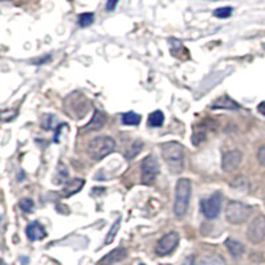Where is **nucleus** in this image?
<instances>
[{
    "label": "nucleus",
    "mask_w": 265,
    "mask_h": 265,
    "mask_svg": "<svg viewBox=\"0 0 265 265\" xmlns=\"http://www.w3.org/2000/svg\"><path fill=\"white\" fill-rule=\"evenodd\" d=\"M162 158L167 164V168L171 174L178 175L184 168V149L178 142H166L161 145Z\"/></svg>",
    "instance_id": "nucleus-1"
},
{
    "label": "nucleus",
    "mask_w": 265,
    "mask_h": 265,
    "mask_svg": "<svg viewBox=\"0 0 265 265\" xmlns=\"http://www.w3.org/2000/svg\"><path fill=\"white\" fill-rule=\"evenodd\" d=\"M191 192H192V186H191L190 179L182 178L176 182L175 203H174V212L176 217H182L186 215L188 204H190Z\"/></svg>",
    "instance_id": "nucleus-2"
},
{
    "label": "nucleus",
    "mask_w": 265,
    "mask_h": 265,
    "mask_svg": "<svg viewBox=\"0 0 265 265\" xmlns=\"http://www.w3.org/2000/svg\"><path fill=\"white\" fill-rule=\"evenodd\" d=\"M116 149V141L112 137L100 135L96 137L89 142L88 146V154L93 161H101L109 154H112Z\"/></svg>",
    "instance_id": "nucleus-3"
},
{
    "label": "nucleus",
    "mask_w": 265,
    "mask_h": 265,
    "mask_svg": "<svg viewBox=\"0 0 265 265\" xmlns=\"http://www.w3.org/2000/svg\"><path fill=\"white\" fill-rule=\"evenodd\" d=\"M250 216V207L245 203L231 200L225 207V219L231 224H243Z\"/></svg>",
    "instance_id": "nucleus-4"
},
{
    "label": "nucleus",
    "mask_w": 265,
    "mask_h": 265,
    "mask_svg": "<svg viewBox=\"0 0 265 265\" xmlns=\"http://www.w3.org/2000/svg\"><path fill=\"white\" fill-rule=\"evenodd\" d=\"M221 203H223V195L221 192H215L208 198L200 200V211L205 219H216L219 216L221 209Z\"/></svg>",
    "instance_id": "nucleus-5"
},
{
    "label": "nucleus",
    "mask_w": 265,
    "mask_h": 265,
    "mask_svg": "<svg viewBox=\"0 0 265 265\" xmlns=\"http://www.w3.org/2000/svg\"><path fill=\"white\" fill-rule=\"evenodd\" d=\"M141 171H142V178H141L142 184H146V186L153 184L161 172V167H159L157 158L154 155L146 157L141 164Z\"/></svg>",
    "instance_id": "nucleus-6"
},
{
    "label": "nucleus",
    "mask_w": 265,
    "mask_h": 265,
    "mask_svg": "<svg viewBox=\"0 0 265 265\" xmlns=\"http://www.w3.org/2000/svg\"><path fill=\"white\" fill-rule=\"evenodd\" d=\"M246 237L252 244H260L265 240V215L254 217L248 227Z\"/></svg>",
    "instance_id": "nucleus-7"
},
{
    "label": "nucleus",
    "mask_w": 265,
    "mask_h": 265,
    "mask_svg": "<svg viewBox=\"0 0 265 265\" xmlns=\"http://www.w3.org/2000/svg\"><path fill=\"white\" fill-rule=\"evenodd\" d=\"M179 243V235L176 232H170V233H166V235L159 240L157 248H155V252L159 256H167L175 249Z\"/></svg>",
    "instance_id": "nucleus-8"
},
{
    "label": "nucleus",
    "mask_w": 265,
    "mask_h": 265,
    "mask_svg": "<svg viewBox=\"0 0 265 265\" xmlns=\"http://www.w3.org/2000/svg\"><path fill=\"white\" fill-rule=\"evenodd\" d=\"M243 159V154L240 150H229L223 154L221 158V168L224 172L235 171L236 168L239 167Z\"/></svg>",
    "instance_id": "nucleus-9"
},
{
    "label": "nucleus",
    "mask_w": 265,
    "mask_h": 265,
    "mask_svg": "<svg viewBox=\"0 0 265 265\" xmlns=\"http://www.w3.org/2000/svg\"><path fill=\"white\" fill-rule=\"evenodd\" d=\"M126 256H127V250L125 249V248H122V246H120V248H116V249H113L112 252H109L106 256H104V257L100 260L98 264L113 265V264H116V262L122 261L123 258L126 257Z\"/></svg>",
    "instance_id": "nucleus-10"
},
{
    "label": "nucleus",
    "mask_w": 265,
    "mask_h": 265,
    "mask_svg": "<svg viewBox=\"0 0 265 265\" xmlns=\"http://www.w3.org/2000/svg\"><path fill=\"white\" fill-rule=\"evenodd\" d=\"M27 237L31 240V241H38V240L44 239L45 236H47V232H45L44 227L38 223V221H34V223H31L28 224L26 229Z\"/></svg>",
    "instance_id": "nucleus-11"
},
{
    "label": "nucleus",
    "mask_w": 265,
    "mask_h": 265,
    "mask_svg": "<svg viewBox=\"0 0 265 265\" xmlns=\"http://www.w3.org/2000/svg\"><path fill=\"white\" fill-rule=\"evenodd\" d=\"M106 120H108V117L105 114L102 110H96L94 113L93 118L90 120V122L84 127V130L85 131H94V130H100L104 127V125L106 123Z\"/></svg>",
    "instance_id": "nucleus-12"
},
{
    "label": "nucleus",
    "mask_w": 265,
    "mask_h": 265,
    "mask_svg": "<svg viewBox=\"0 0 265 265\" xmlns=\"http://www.w3.org/2000/svg\"><path fill=\"white\" fill-rule=\"evenodd\" d=\"M84 183H85V180L80 179V178H76L73 180H69L65 183L64 186L63 191H61V195L65 196V198H69L72 195L77 194L79 191H81V188L84 187Z\"/></svg>",
    "instance_id": "nucleus-13"
},
{
    "label": "nucleus",
    "mask_w": 265,
    "mask_h": 265,
    "mask_svg": "<svg viewBox=\"0 0 265 265\" xmlns=\"http://www.w3.org/2000/svg\"><path fill=\"white\" fill-rule=\"evenodd\" d=\"M212 109H227V110H237L240 109V105L236 104L233 100L228 97V96H223V97L216 98V101H213L211 104Z\"/></svg>",
    "instance_id": "nucleus-14"
},
{
    "label": "nucleus",
    "mask_w": 265,
    "mask_h": 265,
    "mask_svg": "<svg viewBox=\"0 0 265 265\" xmlns=\"http://www.w3.org/2000/svg\"><path fill=\"white\" fill-rule=\"evenodd\" d=\"M208 129H211V126H207V123H200L198 126H195L194 133H192V143L195 146H199L200 143H203L207 138V131Z\"/></svg>",
    "instance_id": "nucleus-15"
},
{
    "label": "nucleus",
    "mask_w": 265,
    "mask_h": 265,
    "mask_svg": "<svg viewBox=\"0 0 265 265\" xmlns=\"http://www.w3.org/2000/svg\"><path fill=\"white\" fill-rule=\"evenodd\" d=\"M225 246H227V250L229 252V254H231L232 257H240L241 254L244 253V245L240 241H237V240L232 239V237H228L227 240H225Z\"/></svg>",
    "instance_id": "nucleus-16"
},
{
    "label": "nucleus",
    "mask_w": 265,
    "mask_h": 265,
    "mask_svg": "<svg viewBox=\"0 0 265 265\" xmlns=\"http://www.w3.org/2000/svg\"><path fill=\"white\" fill-rule=\"evenodd\" d=\"M198 265H227L224 257H221L220 254H211V256H205Z\"/></svg>",
    "instance_id": "nucleus-17"
},
{
    "label": "nucleus",
    "mask_w": 265,
    "mask_h": 265,
    "mask_svg": "<svg viewBox=\"0 0 265 265\" xmlns=\"http://www.w3.org/2000/svg\"><path fill=\"white\" fill-rule=\"evenodd\" d=\"M164 122V116L161 110H155L149 116V120H147V125L150 127H159L162 126Z\"/></svg>",
    "instance_id": "nucleus-18"
},
{
    "label": "nucleus",
    "mask_w": 265,
    "mask_h": 265,
    "mask_svg": "<svg viewBox=\"0 0 265 265\" xmlns=\"http://www.w3.org/2000/svg\"><path fill=\"white\" fill-rule=\"evenodd\" d=\"M121 120H122L123 125H127V126H135V125H139V122H141V116L134 112H129L122 114Z\"/></svg>",
    "instance_id": "nucleus-19"
},
{
    "label": "nucleus",
    "mask_w": 265,
    "mask_h": 265,
    "mask_svg": "<svg viewBox=\"0 0 265 265\" xmlns=\"http://www.w3.org/2000/svg\"><path fill=\"white\" fill-rule=\"evenodd\" d=\"M142 147H143L142 141L137 139V141H134V142L131 143L130 149H127L126 154H125V158H126L127 161H131L135 155H138V153L142 150Z\"/></svg>",
    "instance_id": "nucleus-20"
},
{
    "label": "nucleus",
    "mask_w": 265,
    "mask_h": 265,
    "mask_svg": "<svg viewBox=\"0 0 265 265\" xmlns=\"http://www.w3.org/2000/svg\"><path fill=\"white\" fill-rule=\"evenodd\" d=\"M120 227H121V216L114 221V224H113L112 228H110V231H109V233L106 235V239H105V244L113 243V240H114V237L117 236V232L120 231Z\"/></svg>",
    "instance_id": "nucleus-21"
},
{
    "label": "nucleus",
    "mask_w": 265,
    "mask_h": 265,
    "mask_svg": "<svg viewBox=\"0 0 265 265\" xmlns=\"http://www.w3.org/2000/svg\"><path fill=\"white\" fill-rule=\"evenodd\" d=\"M68 178V170L67 167L64 166V164H59L57 166V172L56 175H55V182H56V184H63L65 180H67Z\"/></svg>",
    "instance_id": "nucleus-22"
},
{
    "label": "nucleus",
    "mask_w": 265,
    "mask_h": 265,
    "mask_svg": "<svg viewBox=\"0 0 265 265\" xmlns=\"http://www.w3.org/2000/svg\"><path fill=\"white\" fill-rule=\"evenodd\" d=\"M56 121V117L52 114H44L41 117V126L44 127L45 130H51L53 127V123Z\"/></svg>",
    "instance_id": "nucleus-23"
},
{
    "label": "nucleus",
    "mask_w": 265,
    "mask_h": 265,
    "mask_svg": "<svg viewBox=\"0 0 265 265\" xmlns=\"http://www.w3.org/2000/svg\"><path fill=\"white\" fill-rule=\"evenodd\" d=\"M94 15L92 12H86L79 16V24L81 27H89L90 24H93Z\"/></svg>",
    "instance_id": "nucleus-24"
},
{
    "label": "nucleus",
    "mask_w": 265,
    "mask_h": 265,
    "mask_svg": "<svg viewBox=\"0 0 265 265\" xmlns=\"http://www.w3.org/2000/svg\"><path fill=\"white\" fill-rule=\"evenodd\" d=\"M19 207H20V209H22L23 212H26V213L32 212V211H34V208H35L34 200H32V199H28V198L22 199V200H20V203H19Z\"/></svg>",
    "instance_id": "nucleus-25"
},
{
    "label": "nucleus",
    "mask_w": 265,
    "mask_h": 265,
    "mask_svg": "<svg viewBox=\"0 0 265 265\" xmlns=\"http://www.w3.org/2000/svg\"><path fill=\"white\" fill-rule=\"evenodd\" d=\"M232 10L231 7H221V8H217V10H215L213 11V15L216 16V18H219V19H227V18H229V16L232 15Z\"/></svg>",
    "instance_id": "nucleus-26"
},
{
    "label": "nucleus",
    "mask_w": 265,
    "mask_h": 265,
    "mask_svg": "<svg viewBox=\"0 0 265 265\" xmlns=\"http://www.w3.org/2000/svg\"><path fill=\"white\" fill-rule=\"evenodd\" d=\"M231 186L235 187V188H239L240 187L243 191L248 190V182H246V179H244V178H237L235 182H232Z\"/></svg>",
    "instance_id": "nucleus-27"
},
{
    "label": "nucleus",
    "mask_w": 265,
    "mask_h": 265,
    "mask_svg": "<svg viewBox=\"0 0 265 265\" xmlns=\"http://www.w3.org/2000/svg\"><path fill=\"white\" fill-rule=\"evenodd\" d=\"M257 161L260 162V164H261V166H264V167H265V145L261 146V147L258 149V151H257Z\"/></svg>",
    "instance_id": "nucleus-28"
},
{
    "label": "nucleus",
    "mask_w": 265,
    "mask_h": 265,
    "mask_svg": "<svg viewBox=\"0 0 265 265\" xmlns=\"http://www.w3.org/2000/svg\"><path fill=\"white\" fill-rule=\"evenodd\" d=\"M117 3H118V0H108L106 2V10L108 11H113L117 7Z\"/></svg>",
    "instance_id": "nucleus-29"
},
{
    "label": "nucleus",
    "mask_w": 265,
    "mask_h": 265,
    "mask_svg": "<svg viewBox=\"0 0 265 265\" xmlns=\"http://www.w3.org/2000/svg\"><path fill=\"white\" fill-rule=\"evenodd\" d=\"M182 265H195V257L194 256H187Z\"/></svg>",
    "instance_id": "nucleus-30"
},
{
    "label": "nucleus",
    "mask_w": 265,
    "mask_h": 265,
    "mask_svg": "<svg viewBox=\"0 0 265 265\" xmlns=\"http://www.w3.org/2000/svg\"><path fill=\"white\" fill-rule=\"evenodd\" d=\"M257 110H258V113H261L262 116H265V101H262L261 104L258 105Z\"/></svg>",
    "instance_id": "nucleus-31"
},
{
    "label": "nucleus",
    "mask_w": 265,
    "mask_h": 265,
    "mask_svg": "<svg viewBox=\"0 0 265 265\" xmlns=\"http://www.w3.org/2000/svg\"><path fill=\"white\" fill-rule=\"evenodd\" d=\"M2 265H6V262H4V261H2Z\"/></svg>",
    "instance_id": "nucleus-32"
},
{
    "label": "nucleus",
    "mask_w": 265,
    "mask_h": 265,
    "mask_svg": "<svg viewBox=\"0 0 265 265\" xmlns=\"http://www.w3.org/2000/svg\"><path fill=\"white\" fill-rule=\"evenodd\" d=\"M161 265H168V264H161Z\"/></svg>",
    "instance_id": "nucleus-33"
},
{
    "label": "nucleus",
    "mask_w": 265,
    "mask_h": 265,
    "mask_svg": "<svg viewBox=\"0 0 265 265\" xmlns=\"http://www.w3.org/2000/svg\"><path fill=\"white\" fill-rule=\"evenodd\" d=\"M141 265H145V264H141Z\"/></svg>",
    "instance_id": "nucleus-34"
}]
</instances>
